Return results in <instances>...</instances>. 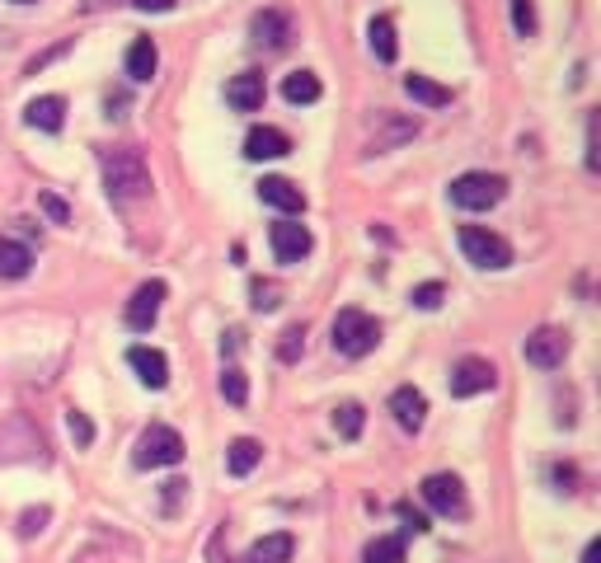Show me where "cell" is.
Here are the masks:
<instances>
[{"mask_svg": "<svg viewBox=\"0 0 601 563\" xmlns=\"http://www.w3.org/2000/svg\"><path fill=\"white\" fill-rule=\"evenodd\" d=\"M99 170H104V188L113 203H142V197L151 193V170L142 151L132 146H118V151H99Z\"/></svg>", "mask_w": 601, "mask_h": 563, "instance_id": "cell-1", "label": "cell"}, {"mask_svg": "<svg viewBox=\"0 0 601 563\" xmlns=\"http://www.w3.org/2000/svg\"><path fill=\"white\" fill-rule=\"evenodd\" d=\"M503 197H508V178L489 174V170H470L451 184V203L460 212H489V207L503 203Z\"/></svg>", "mask_w": 601, "mask_h": 563, "instance_id": "cell-2", "label": "cell"}, {"mask_svg": "<svg viewBox=\"0 0 601 563\" xmlns=\"http://www.w3.org/2000/svg\"><path fill=\"white\" fill-rule=\"evenodd\" d=\"M184 460V437L165 422H151V428L136 437V451H132V465L136 470H170Z\"/></svg>", "mask_w": 601, "mask_h": 563, "instance_id": "cell-3", "label": "cell"}, {"mask_svg": "<svg viewBox=\"0 0 601 563\" xmlns=\"http://www.w3.org/2000/svg\"><path fill=\"white\" fill-rule=\"evenodd\" d=\"M460 254H466L475 268H489V273L512 268V245L489 226H460Z\"/></svg>", "mask_w": 601, "mask_h": 563, "instance_id": "cell-4", "label": "cell"}, {"mask_svg": "<svg viewBox=\"0 0 601 563\" xmlns=\"http://www.w3.org/2000/svg\"><path fill=\"white\" fill-rule=\"evenodd\" d=\"M380 344V325L367 310H338L334 315V352L344 357H367Z\"/></svg>", "mask_w": 601, "mask_h": 563, "instance_id": "cell-5", "label": "cell"}, {"mask_svg": "<svg viewBox=\"0 0 601 563\" xmlns=\"http://www.w3.org/2000/svg\"><path fill=\"white\" fill-rule=\"evenodd\" d=\"M165 296H170V287L165 282H142V287L132 291V300H128V310H123V319H128V329L132 334H146L155 319H160V306H165Z\"/></svg>", "mask_w": 601, "mask_h": 563, "instance_id": "cell-6", "label": "cell"}, {"mask_svg": "<svg viewBox=\"0 0 601 563\" xmlns=\"http://www.w3.org/2000/svg\"><path fill=\"white\" fill-rule=\"evenodd\" d=\"M414 136H418V117H399L390 109H380L376 113V127L367 136V155H386V151L405 146V141H414Z\"/></svg>", "mask_w": 601, "mask_h": 563, "instance_id": "cell-7", "label": "cell"}, {"mask_svg": "<svg viewBox=\"0 0 601 563\" xmlns=\"http://www.w3.org/2000/svg\"><path fill=\"white\" fill-rule=\"evenodd\" d=\"M493 380H498V371H493L489 357H460L451 367V395L456 399H475V395L493 390Z\"/></svg>", "mask_w": 601, "mask_h": 563, "instance_id": "cell-8", "label": "cell"}, {"mask_svg": "<svg viewBox=\"0 0 601 563\" xmlns=\"http://www.w3.org/2000/svg\"><path fill=\"white\" fill-rule=\"evenodd\" d=\"M268 245L277 254V264H300L310 249H315V235L300 226V221H273V231H268Z\"/></svg>", "mask_w": 601, "mask_h": 563, "instance_id": "cell-9", "label": "cell"}, {"mask_svg": "<svg viewBox=\"0 0 601 563\" xmlns=\"http://www.w3.org/2000/svg\"><path fill=\"white\" fill-rule=\"evenodd\" d=\"M522 357L531 361V367L540 371H554V367H564V357H569V334L564 329H536L527 344H522Z\"/></svg>", "mask_w": 601, "mask_h": 563, "instance_id": "cell-10", "label": "cell"}, {"mask_svg": "<svg viewBox=\"0 0 601 563\" xmlns=\"http://www.w3.org/2000/svg\"><path fill=\"white\" fill-rule=\"evenodd\" d=\"M249 43H254L258 52H283V48L292 43V19H287V10H258V14L249 19Z\"/></svg>", "mask_w": 601, "mask_h": 563, "instance_id": "cell-11", "label": "cell"}, {"mask_svg": "<svg viewBox=\"0 0 601 563\" xmlns=\"http://www.w3.org/2000/svg\"><path fill=\"white\" fill-rule=\"evenodd\" d=\"M424 502L437 516H466V484L456 474H428L424 479Z\"/></svg>", "mask_w": 601, "mask_h": 563, "instance_id": "cell-12", "label": "cell"}, {"mask_svg": "<svg viewBox=\"0 0 601 563\" xmlns=\"http://www.w3.org/2000/svg\"><path fill=\"white\" fill-rule=\"evenodd\" d=\"M128 367L142 376V386H151V390H165L170 386V361H165V352H155V348H128Z\"/></svg>", "mask_w": 601, "mask_h": 563, "instance_id": "cell-13", "label": "cell"}, {"mask_svg": "<svg viewBox=\"0 0 601 563\" xmlns=\"http://www.w3.org/2000/svg\"><path fill=\"white\" fill-rule=\"evenodd\" d=\"M226 104H231L235 113H258V109H264V75H254V71L231 75V85H226Z\"/></svg>", "mask_w": 601, "mask_h": 563, "instance_id": "cell-14", "label": "cell"}, {"mask_svg": "<svg viewBox=\"0 0 601 563\" xmlns=\"http://www.w3.org/2000/svg\"><path fill=\"white\" fill-rule=\"evenodd\" d=\"M390 413H395V422H399L405 432H418V428H424V418H428V399H424V390L399 386V390L390 395Z\"/></svg>", "mask_w": 601, "mask_h": 563, "instance_id": "cell-15", "label": "cell"}, {"mask_svg": "<svg viewBox=\"0 0 601 563\" xmlns=\"http://www.w3.org/2000/svg\"><path fill=\"white\" fill-rule=\"evenodd\" d=\"M287 151H292V136L283 127H249V136H245L249 160H283Z\"/></svg>", "mask_w": 601, "mask_h": 563, "instance_id": "cell-16", "label": "cell"}, {"mask_svg": "<svg viewBox=\"0 0 601 563\" xmlns=\"http://www.w3.org/2000/svg\"><path fill=\"white\" fill-rule=\"evenodd\" d=\"M258 197H264L268 207H277V212H287V216H296V212H306V193H300L292 178H264V184H258Z\"/></svg>", "mask_w": 601, "mask_h": 563, "instance_id": "cell-17", "label": "cell"}, {"mask_svg": "<svg viewBox=\"0 0 601 563\" xmlns=\"http://www.w3.org/2000/svg\"><path fill=\"white\" fill-rule=\"evenodd\" d=\"M24 123L38 127V132H62V123H67V99H62V94L33 99V104L24 109Z\"/></svg>", "mask_w": 601, "mask_h": 563, "instance_id": "cell-18", "label": "cell"}, {"mask_svg": "<svg viewBox=\"0 0 601 563\" xmlns=\"http://www.w3.org/2000/svg\"><path fill=\"white\" fill-rule=\"evenodd\" d=\"M292 554H296V540L287 531H273L245 554V563H292Z\"/></svg>", "mask_w": 601, "mask_h": 563, "instance_id": "cell-19", "label": "cell"}, {"mask_svg": "<svg viewBox=\"0 0 601 563\" xmlns=\"http://www.w3.org/2000/svg\"><path fill=\"white\" fill-rule=\"evenodd\" d=\"M319 94H325V85H319V75H315V71H292V75L283 80V99H287V104H296V109L315 104Z\"/></svg>", "mask_w": 601, "mask_h": 563, "instance_id": "cell-20", "label": "cell"}, {"mask_svg": "<svg viewBox=\"0 0 601 563\" xmlns=\"http://www.w3.org/2000/svg\"><path fill=\"white\" fill-rule=\"evenodd\" d=\"M405 94L424 109H447L451 104V90L437 85V80H428V75H405Z\"/></svg>", "mask_w": 601, "mask_h": 563, "instance_id": "cell-21", "label": "cell"}, {"mask_svg": "<svg viewBox=\"0 0 601 563\" xmlns=\"http://www.w3.org/2000/svg\"><path fill=\"white\" fill-rule=\"evenodd\" d=\"M155 66H160L155 43H151V38H136V43L128 48V75L136 80V85H146V80L155 75Z\"/></svg>", "mask_w": 601, "mask_h": 563, "instance_id": "cell-22", "label": "cell"}, {"mask_svg": "<svg viewBox=\"0 0 601 563\" xmlns=\"http://www.w3.org/2000/svg\"><path fill=\"white\" fill-rule=\"evenodd\" d=\"M258 460H264V447H258L254 437H235L231 451H226V470H231L235 479H245V474L258 465Z\"/></svg>", "mask_w": 601, "mask_h": 563, "instance_id": "cell-23", "label": "cell"}, {"mask_svg": "<svg viewBox=\"0 0 601 563\" xmlns=\"http://www.w3.org/2000/svg\"><path fill=\"white\" fill-rule=\"evenodd\" d=\"M367 38H371V52H376V62H395V57H399V43H395V24H390V19L386 14H376L371 19V24H367Z\"/></svg>", "mask_w": 601, "mask_h": 563, "instance_id": "cell-24", "label": "cell"}, {"mask_svg": "<svg viewBox=\"0 0 601 563\" xmlns=\"http://www.w3.org/2000/svg\"><path fill=\"white\" fill-rule=\"evenodd\" d=\"M33 268V249L19 239H0V277H29Z\"/></svg>", "mask_w": 601, "mask_h": 563, "instance_id": "cell-25", "label": "cell"}, {"mask_svg": "<svg viewBox=\"0 0 601 563\" xmlns=\"http://www.w3.org/2000/svg\"><path fill=\"white\" fill-rule=\"evenodd\" d=\"M363 563H405V535H376L363 550Z\"/></svg>", "mask_w": 601, "mask_h": 563, "instance_id": "cell-26", "label": "cell"}, {"mask_svg": "<svg viewBox=\"0 0 601 563\" xmlns=\"http://www.w3.org/2000/svg\"><path fill=\"white\" fill-rule=\"evenodd\" d=\"M334 428H338V437H344V441H357V437H363V428H367V409L353 405V399H348V405H338L334 409Z\"/></svg>", "mask_w": 601, "mask_h": 563, "instance_id": "cell-27", "label": "cell"}, {"mask_svg": "<svg viewBox=\"0 0 601 563\" xmlns=\"http://www.w3.org/2000/svg\"><path fill=\"white\" fill-rule=\"evenodd\" d=\"M249 306L258 310V315H268V310H277L283 306V287H277V282H249Z\"/></svg>", "mask_w": 601, "mask_h": 563, "instance_id": "cell-28", "label": "cell"}, {"mask_svg": "<svg viewBox=\"0 0 601 563\" xmlns=\"http://www.w3.org/2000/svg\"><path fill=\"white\" fill-rule=\"evenodd\" d=\"M222 395L231 399L235 409L245 405V399H249V380H245V371H240V367H226V371H222Z\"/></svg>", "mask_w": 601, "mask_h": 563, "instance_id": "cell-29", "label": "cell"}, {"mask_svg": "<svg viewBox=\"0 0 601 563\" xmlns=\"http://www.w3.org/2000/svg\"><path fill=\"white\" fill-rule=\"evenodd\" d=\"M67 428H71V441H75L80 451L94 447V422H90L85 413H80V409H71V413H67Z\"/></svg>", "mask_w": 601, "mask_h": 563, "instance_id": "cell-30", "label": "cell"}, {"mask_svg": "<svg viewBox=\"0 0 601 563\" xmlns=\"http://www.w3.org/2000/svg\"><path fill=\"white\" fill-rule=\"evenodd\" d=\"M442 296H447V287H442V282H424V287H414V306L418 310H437V306H442Z\"/></svg>", "mask_w": 601, "mask_h": 563, "instance_id": "cell-31", "label": "cell"}, {"mask_svg": "<svg viewBox=\"0 0 601 563\" xmlns=\"http://www.w3.org/2000/svg\"><path fill=\"white\" fill-rule=\"evenodd\" d=\"M48 521H52V512H48V508H29L24 516H19V535H24V540L43 535V531H48Z\"/></svg>", "mask_w": 601, "mask_h": 563, "instance_id": "cell-32", "label": "cell"}, {"mask_svg": "<svg viewBox=\"0 0 601 563\" xmlns=\"http://www.w3.org/2000/svg\"><path fill=\"white\" fill-rule=\"evenodd\" d=\"M300 352H306V329L292 325V329L283 334V344H277V357H283V361H296Z\"/></svg>", "mask_w": 601, "mask_h": 563, "instance_id": "cell-33", "label": "cell"}, {"mask_svg": "<svg viewBox=\"0 0 601 563\" xmlns=\"http://www.w3.org/2000/svg\"><path fill=\"white\" fill-rule=\"evenodd\" d=\"M512 29L522 38L536 33V6H531V0H512Z\"/></svg>", "mask_w": 601, "mask_h": 563, "instance_id": "cell-34", "label": "cell"}, {"mask_svg": "<svg viewBox=\"0 0 601 563\" xmlns=\"http://www.w3.org/2000/svg\"><path fill=\"white\" fill-rule=\"evenodd\" d=\"M38 207H43V212L52 216V226H67V221H71V207H67L57 193H38Z\"/></svg>", "mask_w": 601, "mask_h": 563, "instance_id": "cell-35", "label": "cell"}, {"mask_svg": "<svg viewBox=\"0 0 601 563\" xmlns=\"http://www.w3.org/2000/svg\"><path fill=\"white\" fill-rule=\"evenodd\" d=\"M399 521H405V531H409V535H424V531H432V526H428V516H424V512H414L409 502H399Z\"/></svg>", "mask_w": 601, "mask_h": 563, "instance_id": "cell-36", "label": "cell"}, {"mask_svg": "<svg viewBox=\"0 0 601 563\" xmlns=\"http://www.w3.org/2000/svg\"><path fill=\"white\" fill-rule=\"evenodd\" d=\"M550 479H554V484H559V493H573V484H578L573 465H554V470H550Z\"/></svg>", "mask_w": 601, "mask_h": 563, "instance_id": "cell-37", "label": "cell"}, {"mask_svg": "<svg viewBox=\"0 0 601 563\" xmlns=\"http://www.w3.org/2000/svg\"><path fill=\"white\" fill-rule=\"evenodd\" d=\"M132 6L142 10V14H170V10L179 6V0H132Z\"/></svg>", "mask_w": 601, "mask_h": 563, "instance_id": "cell-38", "label": "cell"}, {"mask_svg": "<svg viewBox=\"0 0 601 563\" xmlns=\"http://www.w3.org/2000/svg\"><path fill=\"white\" fill-rule=\"evenodd\" d=\"M62 52H67V43H57L52 52H43V57H33V62H29V75H38V71H43L48 62H57V57H62Z\"/></svg>", "mask_w": 601, "mask_h": 563, "instance_id": "cell-39", "label": "cell"}, {"mask_svg": "<svg viewBox=\"0 0 601 563\" xmlns=\"http://www.w3.org/2000/svg\"><path fill=\"white\" fill-rule=\"evenodd\" d=\"M184 489H189L184 479H170V484H165V508H170V512H174V502L184 498Z\"/></svg>", "mask_w": 601, "mask_h": 563, "instance_id": "cell-40", "label": "cell"}, {"mask_svg": "<svg viewBox=\"0 0 601 563\" xmlns=\"http://www.w3.org/2000/svg\"><path fill=\"white\" fill-rule=\"evenodd\" d=\"M583 563H601V540H592V545L583 550Z\"/></svg>", "mask_w": 601, "mask_h": 563, "instance_id": "cell-41", "label": "cell"}, {"mask_svg": "<svg viewBox=\"0 0 601 563\" xmlns=\"http://www.w3.org/2000/svg\"><path fill=\"white\" fill-rule=\"evenodd\" d=\"M235 348H240V334H235V329H231V334H226V338H222V352H235Z\"/></svg>", "mask_w": 601, "mask_h": 563, "instance_id": "cell-42", "label": "cell"}, {"mask_svg": "<svg viewBox=\"0 0 601 563\" xmlns=\"http://www.w3.org/2000/svg\"><path fill=\"white\" fill-rule=\"evenodd\" d=\"M14 6H29V0H14Z\"/></svg>", "mask_w": 601, "mask_h": 563, "instance_id": "cell-43", "label": "cell"}]
</instances>
